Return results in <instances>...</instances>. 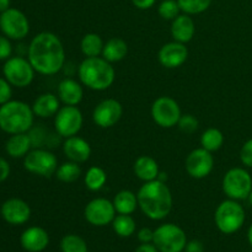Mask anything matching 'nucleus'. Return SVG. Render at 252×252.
I'll use <instances>...</instances> for the list:
<instances>
[{
    "instance_id": "nucleus-1",
    "label": "nucleus",
    "mask_w": 252,
    "mask_h": 252,
    "mask_svg": "<svg viewBox=\"0 0 252 252\" xmlns=\"http://www.w3.org/2000/svg\"><path fill=\"white\" fill-rule=\"evenodd\" d=\"M27 59L36 73L56 75L65 64V49L63 42L53 32H41L30 42Z\"/></svg>"
},
{
    "instance_id": "nucleus-2",
    "label": "nucleus",
    "mask_w": 252,
    "mask_h": 252,
    "mask_svg": "<svg viewBox=\"0 0 252 252\" xmlns=\"http://www.w3.org/2000/svg\"><path fill=\"white\" fill-rule=\"evenodd\" d=\"M138 207L152 220H162L172 209V193L166 182H144L137 193Z\"/></svg>"
},
{
    "instance_id": "nucleus-3",
    "label": "nucleus",
    "mask_w": 252,
    "mask_h": 252,
    "mask_svg": "<svg viewBox=\"0 0 252 252\" xmlns=\"http://www.w3.org/2000/svg\"><path fill=\"white\" fill-rule=\"evenodd\" d=\"M78 75L83 86L94 91H105L115 83L116 70L103 57H91L81 62Z\"/></svg>"
},
{
    "instance_id": "nucleus-4",
    "label": "nucleus",
    "mask_w": 252,
    "mask_h": 252,
    "mask_svg": "<svg viewBox=\"0 0 252 252\" xmlns=\"http://www.w3.org/2000/svg\"><path fill=\"white\" fill-rule=\"evenodd\" d=\"M32 106L24 101L10 100L0 106V129L7 134L27 133L33 126Z\"/></svg>"
},
{
    "instance_id": "nucleus-5",
    "label": "nucleus",
    "mask_w": 252,
    "mask_h": 252,
    "mask_svg": "<svg viewBox=\"0 0 252 252\" xmlns=\"http://www.w3.org/2000/svg\"><path fill=\"white\" fill-rule=\"evenodd\" d=\"M245 209L234 199H225L221 202L214 213V221L219 230L226 235L235 234L245 224Z\"/></svg>"
},
{
    "instance_id": "nucleus-6",
    "label": "nucleus",
    "mask_w": 252,
    "mask_h": 252,
    "mask_svg": "<svg viewBox=\"0 0 252 252\" xmlns=\"http://www.w3.org/2000/svg\"><path fill=\"white\" fill-rule=\"evenodd\" d=\"M223 192L229 199L244 201L252 191V177L244 167H233L224 175L221 182Z\"/></svg>"
},
{
    "instance_id": "nucleus-7",
    "label": "nucleus",
    "mask_w": 252,
    "mask_h": 252,
    "mask_svg": "<svg viewBox=\"0 0 252 252\" xmlns=\"http://www.w3.org/2000/svg\"><path fill=\"white\" fill-rule=\"evenodd\" d=\"M153 244L159 252H182L186 248L187 236L179 225L166 223L155 229Z\"/></svg>"
},
{
    "instance_id": "nucleus-8",
    "label": "nucleus",
    "mask_w": 252,
    "mask_h": 252,
    "mask_svg": "<svg viewBox=\"0 0 252 252\" xmlns=\"http://www.w3.org/2000/svg\"><path fill=\"white\" fill-rule=\"evenodd\" d=\"M5 79L15 88H27L32 84L34 79V73L32 64L29 59L24 57H10L2 68Z\"/></svg>"
},
{
    "instance_id": "nucleus-9",
    "label": "nucleus",
    "mask_w": 252,
    "mask_h": 252,
    "mask_svg": "<svg viewBox=\"0 0 252 252\" xmlns=\"http://www.w3.org/2000/svg\"><path fill=\"white\" fill-rule=\"evenodd\" d=\"M24 167L37 176L51 177L58 169V159L49 150L34 148L24 158Z\"/></svg>"
},
{
    "instance_id": "nucleus-10",
    "label": "nucleus",
    "mask_w": 252,
    "mask_h": 252,
    "mask_svg": "<svg viewBox=\"0 0 252 252\" xmlns=\"http://www.w3.org/2000/svg\"><path fill=\"white\" fill-rule=\"evenodd\" d=\"M84 125V116L78 106L64 105L54 116V129L62 138L78 135Z\"/></svg>"
},
{
    "instance_id": "nucleus-11",
    "label": "nucleus",
    "mask_w": 252,
    "mask_h": 252,
    "mask_svg": "<svg viewBox=\"0 0 252 252\" xmlns=\"http://www.w3.org/2000/svg\"><path fill=\"white\" fill-rule=\"evenodd\" d=\"M153 121L161 128H172L177 126L182 112L179 102L170 96H160L153 102L150 108Z\"/></svg>"
},
{
    "instance_id": "nucleus-12",
    "label": "nucleus",
    "mask_w": 252,
    "mask_h": 252,
    "mask_svg": "<svg viewBox=\"0 0 252 252\" xmlns=\"http://www.w3.org/2000/svg\"><path fill=\"white\" fill-rule=\"evenodd\" d=\"M0 30L7 38L20 41L30 32V22L26 15L19 9L9 7L0 14Z\"/></svg>"
},
{
    "instance_id": "nucleus-13",
    "label": "nucleus",
    "mask_w": 252,
    "mask_h": 252,
    "mask_svg": "<svg viewBox=\"0 0 252 252\" xmlns=\"http://www.w3.org/2000/svg\"><path fill=\"white\" fill-rule=\"evenodd\" d=\"M116 213L117 212L113 206V202L102 197L91 199L84 209V217L86 221L94 226H106L112 224Z\"/></svg>"
},
{
    "instance_id": "nucleus-14",
    "label": "nucleus",
    "mask_w": 252,
    "mask_h": 252,
    "mask_svg": "<svg viewBox=\"0 0 252 252\" xmlns=\"http://www.w3.org/2000/svg\"><path fill=\"white\" fill-rule=\"evenodd\" d=\"M214 167V158L211 152L204 148L193 149L186 158L185 169L187 174L196 180H202L208 176Z\"/></svg>"
},
{
    "instance_id": "nucleus-15",
    "label": "nucleus",
    "mask_w": 252,
    "mask_h": 252,
    "mask_svg": "<svg viewBox=\"0 0 252 252\" xmlns=\"http://www.w3.org/2000/svg\"><path fill=\"white\" fill-rule=\"evenodd\" d=\"M123 115L122 103L116 98H105L96 105L93 112V121L97 127L111 128L120 122Z\"/></svg>"
},
{
    "instance_id": "nucleus-16",
    "label": "nucleus",
    "mask_w": 252,
    "mask_h": 252,
    "mask_svg": "<svg viewBox=\"0 0 252 252\" xmlns=\"http://www.w3.org/2000/svg\"><path fill=\"white\" fill-rule=\"evenodd\" d=\"M187 58H189V49L186 44L177 41L165 43L158 53L159 63L166 69L180 68L186 63Z\"/></svg>"
},
{
    "instance_id": "nucleus-17",
    "label": "nucleus",
    "mask_w": 252,
    "mask_h": 252,
    "mask_svg": "<svg viewBox=\"0 0 252 252\" xmlns=\"http://www.w3.org/2000/svg\"><path fill=\"white\" fill-rule=\"evenodd\" d=\"M0 214L6 223L11 225H22L29 221L31 217V208L24 199L10 198L1 204Z\"/></svg>"
},
{
    "instance_id": "nucleus-18",
    "label": "nucleus",
    "mask_w": 252,
    "mask_h": 252,
    "mask_svg": "<svg viewBox=\"0 0 252 252\" xmlns=\"http://www.w3.org/2000/svg\"><path fill=\"white\" fill-rule=\"evenodd\" d=\"M63 154L70 161L83 164L86 162L91 157V147L88 140L84 138L74 135L65 138L63 142Z\"/></svg>"
},
{
    "instance_id": "nucleus-19",
    "label": "nucleus",
    "mask_w": 252,
    "mask_h": 252,
    "mask_svg": "<svg viewBox=\"0 0 252 252\" xmlns=\"http://www.w3.org/2000/svg\"><path fill=\"white\" fill-rule=\"evenodd\" d=\"M57 96L63 105L78 106L84 97L83 84L80 81H76L75 79H63L58 84Z\"/></svg>"
},
{
    "instance_id": "nucleus-20",
    "label": "nucleus",
    "mask_w": 252,
    "mask_h": 252,
    "mask_svg": "<svg viewBox=\"0 0 252 252\" xmlns=\"http://www.w3.org/2000/svg\"><path fill=\"white\" fill-rule=\"evenodd\" d=\"M21 246L29 252H42L49 244L48 233L41 226H31L21 234Z\"/></svg>"
},
{
    "instance_id": "nucleus-21",
    "label": "nucleus",
    "mask_w": 252,
    "mask_h": 252,
    "mask_svg": "<svg viewBox=\"0 0 252 252\" xmlns=\"http://www.w3.org/2000/svg\"><path fill=\"white\" fill-rule=\"evenodd\" d=\"M196 33V24L191 15L180 14L171 21V36L174 41L189 43Z\"/></svg>"
},
{
    "instance_id": "nucleus-22",
    "label": "nucleus",
    "mask_w": 252,
    "mask_h": 252,
    "mask_svg": "<svg viewBox=\"0 0 252 252\" xmlns=\"http://www.w3.org/2000/svg\"><path fill=\"white\" fill-rule=\"evenodd\" d=\"M61 107V100L58 98V96L51 93H46L37 96L32 105V111L37 117L49 118L54 117Z\"/></svg>"
},
{
    "instance_id": "nucleus-23",
    "label": "nucleus",
    "mask_w": 252,
    "mask_h": 252,
    "mask_svg": "<svg viewBox=\"0 0 252 252\" xmlns=\"http://www.w3.org/2000/svg\"><path fill=\"white\" fill-rule=\"evenodd\" d=\"M133 171L134 175L143 182H149L153 180H157L159 176V164L154 158L149 155H140L137 158L133 165Z\"/></svg>"
},
{
    "instance_id": "nucleus-24",
    "label": "nucleus",
    "mask_w": 252,
    "mask_h": 252,
    "mask_svg": "<svg viewBox=\"0 0 252 252\" xmlns=\"http://www.w3.org/2000/svg\"><path fill=\"white\" fill-rule=\"evenodd\" d=\"M32 148L31 138L27 133H19V134H11L5 144V150L7 155L14 159L25 158L30 153Z\"/></svg>"
},
{
    "instance_id": "nucleus-25",
    "label": "nucleus",
    "mask_w": 252,
    "mask_h": 252,
    "mask_svg": "<svg viewBox=\"0 0 252 252\" xmlns=\"http://www.w3.org/2000/svg\"><path fill=\"white\" fill-rule=\"evenodd\" d=\"M128 54L127 42L120 37H112L103 44L101 56L110 63H117L123 61Z\"/></svg>"
},
{
    "instance_id": "nucleus-26",
    "label": "nucleus",
    "mask_w": 252,
    "mask_h": 252,
    "mask_svg": "<svg viewBox=\"0 0 252 252\" xmlns=\"http://www.w3.org/2000/svg\"><path fill=\"white\" fill-rule=\"evenodd\" d=\"M112 202L118 214H133L138 207L137 194L129 189H122L118 192Z\"/></svg>"
},
{
    "instance_id": "nucleus-27",
    "label": "nucleus",
    "mask_w": 252,
    "mask_h": 252,
    "mask_svg": "<svg viewBox=\"0 0 252 252\" xmlns=\"http://www.w3.org/2000/svg\"><path fill=\"white\" fill-rule=\"evenodd\" d=\"M103 41L100 34L86 33L80 41V49L81 53L85 56V58H91V57H100L102 54L103 49Z\"/></svg>"
},
{
    "instance_id": "nucleus-28",
    "label": "nucleus",
    "mask_w": 252,
    "mask_h": 252,
    "mask_svg": "<svg viewBox=\"0 0 252 252\" xmlns=\"http://www.w3.org/2000/svg\"><path fill=\"white\" fill-rule=\"evenodd\" d=\"M106 182H107V174L100 166H91L84 176V184L86 189L93 192L100 191L105 186Z\"/></svg>"
},
{
    "instance_id": "nucleus-29",
    "label": "nucleus",
    "mask_w": 252,
    "mask_h": 252,
    "mask_svg": "<svg viewBox=\"0 0 252 252\" xmlns=\"http://www.w3.org/2000/svg\"><path fill=\"white\" fill-rule=\"evenodd\" d=\"M224 144V134L218 128H208L201 135V147L208 152H218Z\"/></svg>"
},
{
    "instance_id": "nucleus-30",
    "label": "nucleus",
    "mask_w": 252,
    "mask_h": 252,
    "mask_svg": "<svg viewBox=\"0 0 252 252\" xmlns=\"http://www.w3.org/2000/svg\"><path fill=\"white\" fill-rule=\"evenodd\" d=\"M112 228L121 238H129L135 233L137 225L130 214H118L113 219Z\"/></svg>"
},
{
    "instance_id": "nucleus-31",
    "label": "nucleus",
    "mask_w": 252,
    "mask_h": 252,
    "mask_svg": "<svg viewBox=\"0 0 252 252\" xmlns=\"http://www.w3.org/2000/svg\"><path fill=\"white\" fill-rule=\"evenodd\" d=\"M81 176V167L78 162H74L68 160V161L63 162L59 165L58 169L56 171V177L61 182L64 184H71L75 182L79 177Z\"/></svg>"
},
{
    "instance_id": "nucleus-32",
    "label": "nucleus",
    "mask_w": 252,
    "mask_h": 252,
    "mask_svg": "<svg viewBox=\"0 0 252 252\" xmlns=\"http://www.w3.org/2000/svg\"><path fill=\"white\" fill-rule=\"evenodd\" d=\"M61 250L62 252H88V245L81 236L69 234L62 239Z\"/></svg>"
},
{
    "instance_id": "nucleus-33",
    "label": "nucleus",
    "mask_w": 252,
    "mask_h": 252,
    "mask_svg": "<svg viewBox=\"0 0 252 252\" xmlns=\"http://www.w3.org/2000/svg\"><path fill=\"white\" fill-rule=\"evenodd\" d=\"M177 2L184 14L198 15L208 10L212 0H177Z\"/></svg>"
},
{
    "instance_id": "nucleus-34",
    "label": "nucleus",
    "mask_w": 252,
    "mask_h": 252,
    "mask_svg": "<svg viewBox=\"0 0 252 252\" xmlns=\"http://www.w3.org/2000/svg\"><path fill=\"white\" fill-rule=\"evenodd\" d=\"M158 12H159L161 19L172 21V20L179 16L181 9H180L177 0H162L159 6H158Z\"/></svg>"
},
{
    "instance_id": "nucleus-35",
    "label": "nucleus",
    "mask_w": 252,
    "mask_h": 252,
    "mask_svg": "<svg viewBox=\"0 0 252 252\" xmlns=\"http://www.w3.org/2000/svg\"><path fill=\"white\" fill-rule=\"evenodd\" d=\"M198 120L193 115L187 113V115L181 116L179 123H177V127L185 134H192V133H194L198 129Z\"/></svg>"
},
{
    "instance_id": "nucleus-36",
    "label": "nucleus",
    "mask_w": 252,
    "mask_h": 252,
    "mask_svg": "<svg viewBox=\"0 0 252 252\" xmlns=\"http://www.w3.org/2000/svg\"><path fill=\"white\" fill-rule=\"evenodd\" d=\"M30 138H31L32 147L33 148H42L47 142H48V132L43 128H33L30 129L29 133Z\"/></svg>"
},
{
    "instance_id": "nucleus-37",
    "label": "nucleus",
    "mask_w": 252,
    "mask_h": 252,
    "mask_svg": "<svg viewBox=\"0 0 252 252\" xmlns=\"http://www.w3.org/2000/svg\"><path fill=\"white\" fill-rule=\"evenodd\" d=\"M240 160L243 165L252 169V138L246 140L240 149Z\"/></svg>"
},
{
    "instance_id": "nucleus-38",
    "label": "nucleus",
    "mask_w": 252,
    "mask_h": 252,
    "mask_svg": "<svg viewBox=\"0 0 252 252\" xmlns=\"http://www.w3.org/2000/svg\"><path fill=\"white\" fill-rule=\"evenodd\" d=\"M11 84L5 78H0V106L9 102L12 96Z\"/></svg>"
},
{
    "instance_id": "nucleus-39",
    "label": "nucleus",
    "mask_w": 252,
    "mask_h": 252,
    "mask_svg": "<svg viewBox=\"0 0 252 252\" xmlns=\"http://www.w3.org/2000/svg\"><path fill=\"white\" fill-rule=\"evenodd\" d=\"M12 54V44L6 36H0V61H7Z\"/></svg>"
},
{
    "instance_id": "nucleus-40",
    "label": "nucleus",
    "mask_w": 252,
    "mask_h": 252,
    "mask_svg": "<svg viewBox=\"0 0 252 252\" xmlns=\"http://www.w3.org/2000/svg\"><path fill=\"white\" fill-rule=\"evenodd\" d=\"M138 240L142 244H149L154 240V230L150 228H142L138 231Z\"/></svg>"
},
{
    "instance_id": "nucleus-41",
    "label": "nucleus",
    "mask_w": 252,
    "mask_h": 252,
    "mask_svg": "<svg viewBox=\"0 0 252 252\" xmlns=\"http://www.w3.org/2000/svg\"><path fill=\"white\" fill-rule=\"evenodd\" d=\"M10 175V165L4 158L0 157V182H4Z\"/></svg>"
},
{
    "instance_id": "nucleus-42",
    "label": "nucleus",
    "mask_w": 252,
    "mask_h": 252,
    "mask_svg": "<svg viewBox=\"0 0 252 252\" xmlns=\"http://www.w3.org/2000/svg\"><path fill=\"white\" fill-rule=\"evenodd\" d=\"M185 251L186 252H204V246L199 240H192V241H189V243L186 244Z\"/></svg>"
},
{
    "instance_id": "nucleus-43",
    "label": "nucleus",
    "mask_w": 252,
    "mask_h": 252,
    "mask_svg": "<svg viewBox=\"0 0 252 252\" xmlns=\"http://www.w3.org/2000/svg\"><path fill=\"white\" fill-rule=\"evenodd\" d=\"M132 2L137 9L148 10L154 6L157 0H132Z\"/></svg>"
},
{
    "instance_id": "nucleus-44",
    "label": "nucleus",
    "mask_w": 252,
    "mask_h": 252,
    "mask_svg": "<svg viewBox=\"0 0 252 252\" xmlns=\"http://www.w3.org/2000/svg\"><path fill=\"white\" fill-rule=\"evenodd\" d=\"M135 252H159V250H158L157 246H155L154 244L149 243V244H142V245L135 250Z\"/></svg>"
},
{
    "instance_id": "nucleus-45",
    "label": "nucleus",
    "mask_w": 252,
    "mask_h": 252,
    "mask_svg": "<svg viewBox=\"0 0 252 252\" xmlns=\"http://www.w3.org/2000/svg\"><path fill=\"white\" fill-rule=\"evenodd\" d=\"M10 7V0H0V14Z\"/></svg>"
},
{
    "instance_id": "nucleus-46",
    "label": "nucleus",
    "mask_w": 252,
    "mask_h": 252,
    "mask_svg": "<svg viewBox=\"0 0 252 252\" xmlns=\"http://www.w3.org/2000/svg\"><path fill=\"white\" fill-rule=\"evenodd\" d=\"M157 180H159V181H161V182H166L167 181V174H166V172L160 171L159 176H158Z\"/></svg>"
},
{
    "instance_id": "nucleus-47",
    "label": "nucleus",
    "mask_w": 252,
    "mask_h": 252,
    "mask_svg": "<svg viewBox=\"0 0 252 252\" xmlns=\"http://www.w3.org/2000/svg\"><path fill=\"white\" fill-rule=\"evenodd\" d=\"M248 240H249V243H250V245L252 246V224L248 230Z\"/></svg>"
},
{
    "instance_id": "nucleus-48",
    "label": "nucleus",
    "mask_w": 252,
    "mask_h": 252,
    "mask_svg": "<svg viewBox=\"0 0 252 252\" xmlns=\"http://www.w3.org/2000/svg\"><path fill=\"white\" fill-rule=\"evenodd\" d=\"M248 201H249V203H250V206L252 207V191L250 192V194H249V197H248Z\"/></svg>"
}]
</instances>
